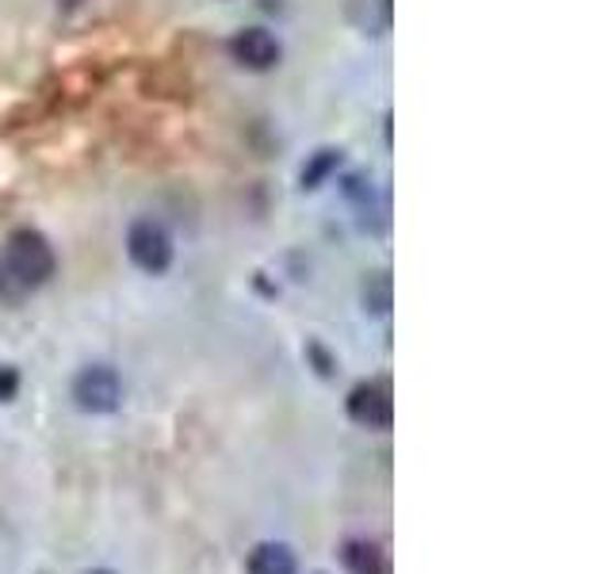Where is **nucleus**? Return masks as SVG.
Instances as JSON below:
<instances>
[{
  "mask_svg": "<svg viewBox=\"0 0 612 574\" xmlns=\"http://www.w3.org/2000/svg\"><path fill=\"white\" fill-rule=\"evenodd\" d=\"M74 402L85 414H116L123 402V379L111 364H88L74 379Z\"/></svg>",
  "mask_w": 612,
  "mask_h": 574,
  "instance_id": "obj_2",
  "label": "nucleus"
},
{
  "mask_svg": "<svg viewBox=\"0 0 612 574\" xmlns=\"http://www.w3.org/2000/svg\"><path fill=\"white\" fill-rule=\"evenodd\" d=\"M337 165H341V150H329V145H326V150H318L303 165V173H299L303 188H318L321 181H329V176L337 173Z\"/></svg>",
  "mask_w": 612,
  "mask_h": 574,
  "instance_id": "obj_8",
  "label": "nucleus"
},
{
  "mask_svg": "<svg viewBox=\"0 0 612 574\" xmlns=\"http://www.w3.org/2000/svg\"><path fill=\"white\" fill-rule=\"evenodd\" d=\"M341 560L349 574H383V552L375 544H368V540H349V544L341 548Z\"/></svg>",
  "mask_w": 612,
  "mask_h": 574,
  "instance_id": "obj_7",
  "label": "nucleus"
},
{
  "mask_svg": "<svg viewBox=\"0 0 612 574\" xmlns=\"http://www.w3.org/2000/svg\"><path fill=\"white\" fill-rule=\"evenodd\" d=\"M249 574H295L299 571V563H295V552L287 544H256L253 552H249Z\"/></svg>",
  "mask_w": 612,
  "mask_h": 574,
  "instance_id": "obj_6",
  "label": "nucleus"
},
{
  "mask_svg": "<svg viewBox=\"0 0 612 574\" xmlns=\"http://www.w3.org/2000/svg\"><path fill=\"white\" fill-rule=\"evenodd\" d=\"M54 277V249L39 230H15L0 261V303H20Z\"/></svg>",
  "mask_w": 612,
  "mask_h": 574,
  "instance_id": "obj_1",
  "label": "nucleus"
},
{
  "mask_svg": "<svg viewBox=\"0 0 612 574\" xmlns=\"http://www.w3.org/2000/svg\"><path fill=\"white\" fill-rule=\"evenodd\" d=\"M15 391H20V376L12 364H0V402H12Z\"/></svg>",
  "mask_w": 612,
  "mask_h": 574,
  "instance_id": "obj_10",
  "label": "nucleus"
},
{
  "mask_svg": "<svg viewBox=\"0 0 612 574\" xmlns=\"http://www.w3.org/2000/svg\"><path fill=\"white\" fill-rule=\"evenodd\" d=\"M364 306L372 314L391 311V277H386V272H375V277L364 280Z\"/></svg>",
  "mask_w": 612,
  "mask_h": 574,
  "instance_id": "obj_9",
  "label": "nucleus"
},
{
  "mask_svg": "<svg viewBox=\"0 0 612 574\" xmlns=\"http://www.w3.org/2000/svg\"><path fill=\"white\" fill-rule=\"evenodd\" d=\"M92 574H111V571H92Z\"/></svg>",
  "mask_w": 612,
  "mask_h": 574,
  "instance_id": "obj_11",
  "label": "nucleus"
},
{
  "mask_svg": "<svg viewBox=\"0 0 612 574\" xmlns=\"http://www.w3.org/2000/svg\"><path fill=\"white\" fill-rule=\"evenodd\" d=\"M230 54H233V62L238 66H245V69H253V73H269V69H276V62H280V43H276V35L272 31H264V28H245V31H238V35L230 39Z\"/></svg>",
  "mask_w": 612,
  "mask_h": 574,
  "instance_id": "obj_5",
  "label": "nucleus"
},
{
  "mask_svg": "<svg viewBox=\"0 0 612 574\" xmlns=\"http://www.w3.org/2000/svg\"><path fill=\"white\" fill-rule=\"evenodd\" d=\"M127 253H131V261L139 264L142 272L157 277V272H165L168 264H173V238H168V230L161 223L139 218V223L131 226V234H127Z\"/></svg>",
  "mask_w": 612,
  "mask_h": 574,
  "instance_id": "obj_3",
  "label": "nucleus"
},
{
  "mask_svg": "<svg viewBox=\"0 0 612 574\" xmlns=\"http://www.w3.org/2000/svg\"><path fill=\"white\" fill-rule=\"evenodd\" d=\"M349 418L364 430H391L394 422V399L386 383H360L349 391Z\"/></svg>",
  "mask_w": 612,
  "mask_h": 574,
  "instance_id": "obj_4",
  "label": "nucleus"
}]
</instances>
